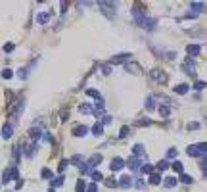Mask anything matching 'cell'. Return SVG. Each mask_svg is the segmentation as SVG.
<instances>
[{
    "mask_svg": "<svg viewBox=\"0 0 207 192\" xmlns=\"http://www.w3.org/2000/svg\"><path fill=\"white\" fill-rule=\"evenodd\" d=\"M188 156H198V158H203L205 156V142H200V144H192V146H188Z\"/></svg>",
    "mask_w": 207,
    "mask_h": 192,
    "instance_id": "cell-1",
    "label": "cell"
},
{
    "mask_svg": "<svg viewBox=\"0 0 207 192\" xmlns=\"http://www.w3.org/2000/svg\"><path fill=\"white\" fill-rule=\"evenodd\" d=\"M150 75H152V79L155 81V83H167V75H165L163 71H159V69H153Z\"/></svg>",
    "mask_w": 207,
    "mask_h": 192,
    "instance_id": "cell-2",
    "label": "cell"
},
{
    "mask_svg": "<svg viewBox=\"0 0 207 192\" xmlns=\"http://www.w3.org/2000/svg\"><path fill=\"white\" fill-rule=\"evenodd\" d=\"M123 167H125V160H123V158H113V160H111V165H109V169L117 173V171H121Z\"/></svg>",
    "mask_w": 207,
    "mask_h": 192,
    "instance_id": "cell-3",
    "label": "cell"
},
{
    "mask_svg": "<svg viewBox=\"0 0 207 192\" xmlns=\"http://www.w3.org/2000/svg\"><path fill=\"white\" fill-rule=\"evenodd\" d=\"M12 134H14V127H12V123H6L2 127V138H6V140H10Z\"/></svg>",
    "mask_w": 207,
    "mask_h": 192,
    "instance_id": "cell-4",
    "label": "cell"
},
{
    "mask_svg": "<svg viewBox=\"0 0 207 192\" xmlns=\"http://www.w3.org/2000/svg\"><path fill=\"white\" fill-rule=\"evenodd\" d=\"M86 133H88V127H86V125H77V127L73 129V137H84Z\"/></svg>",
    "mask_w": 207,
    "mask_h": 192,
    "instance_id": "cell-5",
    "label": "cell"
},
{
    "mask_svg": "<svg viewBox=\"0 0 207 192\" xmlns=\"http://www.w3.org/2000/svg\"><path fill=\"white\" fill-rule=\"evenodd\" d=\"M29 137L33 138V140H38V138H42V129H38V127H33L29 131Z\"/></svg>",
    "mask_w": 207,
    "mask_h": 192,
    "instance_id": "cell-6",
    "label": "cell"
},
{
    "mask_svg": "<svg viewBox=\"0 0 207 192\" xmlns=\"http://www.w3.org/2000/svg\"><path fill=\"white\" fill-rule=\"evenodd\" d=\"M100 161H102V156H100V154H94V156L86 161V167H90V169H92V167H94L96 163H100Z\"/></svg>",
    "mask_w": 207,
    "mask_h": 192,
    "instance_id": "cell-7",
    "label": "cell"
},
{
    "mask_svg": "<svg viewBox=\"0 0 207 192\" xmlns=\"http://www.w3.org/2000/svg\"><path fill=\"white\" fill-rule=\"evenodd\" d=\"M186 52H188V56H190V58H194V56H198V54H200V46H198V44H190V46L186 48Z\"/></svg>",
    "mask_w": 207,
    "mask_h": 192,
    "instance_id": "cell-8",
    "label": "cell"
},
{
    "mask_svg": "<svg viewBox=\"0 0 207 192\" xmlns=\"http://www.w3.org/2000/svg\"><path fill=\"white\" fill-rule=\"evenodd\" d=\"M131 183H132V179L129 177V175H125V177L119 179V183H117V185H121L123 188H129V186H131Z\"/></svg>",
    "mask_w": 207,
    "mask_h": 192,
    "instance_id": "cell-9",
    "label": "cell"
},
{
    "mask_svg": "<svg viewBox=\"0 0 207 192\" xmlns=\"http://www.w3.org/2000/svg\"><path fill=\"white\" fill-rule=\"evenodd\" d=\"M142 173H144V175H152L153 173V171H155V167H153L152 165V163H144V165H142Z\"/></svg>",
    "mask_w": 207,
    "mask_h": 192,
    "instance_id": "cell-10",
    "label": "cell"
},
{
    "mask_svg": "<svg viewBox=\"0 0 207 192\" xmlns=\"http://www.w3.org/2000/svg\"><path fill=\"white\" fill-rule=\"evenodd\" d=\"M132 154H134V156H136V158H140V156H144V146H142V144H136V146H134V148H132ZM134 156H132V158H134Z\"/></svg>",
    "mask_w": 207,
    "mask_h": 192,
    "instance_id": "cell-11",
    "label": "cell"
},
{
    "mask_svg": "<svg viewBox=\"0 0 207 192\" xmlns=\"http://www.w3.org/2000/svg\"><path fill=\"white\" fill-rule=\"evenodd\" d=\"M131 58V54H121V56H115V58L111 60V64H123V60H129Z\"/></svg>",
    "mask_w": 207,
    "mask_h": 192,
    "instance_id": "cell-12",
    "label": "cell"
},
{
    "mask_svg": "<svg viewBox=\"0 0 207 192\" xmlns=\"http://www.w3.org/2000/svg\"><path fill=\"white\" fill-rule=\"evenodd\" d=\"M129 167H131L132 171H136V169H140V161L136 160V158H131L129 160Z\"/></svg>",
    "mask_w": 207,
    "mask_h": 192,
    "instance_id": "cell-13",
    "label": "cell"
},
{
    "mask_svg": "<svg viewBox=\"0 0 207 192\" xmlns=\"http://www.w3.org/2000/svg\"><path fill=\"white\" fill-rule=\"evenodd\" d=\"M159 181H161V177L157 173H152V175H150V179H148L150 185H159Z\"/></svg>",
    "mask_w": 207,
    "mask_h": 192,
    "instance_id": "cell-14",
    "label": "cell"
},
{
    "mask_svg": "<svg viewBox=\"0 0 207 192\" xmlns=\"http://www.w3.org/2000/svg\"><path fill=\"white\" fill-rule=\"evenodd\" d=\"M186 91H188V85H178V87H174V92H176V94H186Z\"/></svg>",
    "mask_w": 207,
    "mask_h": 192,
    "instance_id": "cell-15",
    "label": "cell"
},
{
    "mask_svg": "<svg viewBox=\"0 0 207 192\" xmlns=\"http://www.w3.org/2000/svg\"><path fill=\"white\" fill-rule=\"evenodd\" d=\"M192 10H196V14H200V12L205 10V4H201V2H194V4H192Z\"/></svg>",
    "mask_w": 207,
    "mask_h": 192,
    "instance_id": "cell-16",
    "label": "cell"
},
{
    "mask_svg": "<svg viewBox=\"0 0 207 192\" xmlns=\"http://www.w3.org/2000/svg\"><path fill=\"white\" fill-rule=\"evenodd\" d=\"M86 94H88V96H92V98H96V100H102V96H100V92L96 91V88H88Z\"/></svg>",
    "mask_w": 207,
    "mask_h": 192,
    "instance_id": "cell-17",
    "label": "cell"
},
{
    "mask_svg": "<svg viewBox=\"0 0 207 192\" xmlns=\"http://www.w3.org/2000/svg\"><path fill=\"white\" fill-rule=\"evenodd\" d=\"M146 110H148V112L155 110V102H153V98H146Z\"/></svg>",
    "mask_w": 207,
    "mask_h": 192,
    "instance_id": "cell-18",
    "label": "cell"
},
{
    "mask_svg": "<svg viewBox=\"0 0 207 192\" xmlns=\"http://www.w3.org/2000/svg\"><path fill=\"white\" fill-rule=\"evenodd\" d=\"M165 169H169V161L167 160H161L159 163H157V171H165Z\"/></svg>",
    "mask_w": 207,
    "mask_h": 192,
    "instance_id": "cell-19",
    "label": "cell"
},
{
    "mask_svg": "<svg viewBox=\"0 0 207 192\" xmlns=\"http://www.w3.org/2000/svg\"><path fill=\"white\" fill-rule=\"evenodd\" d=\"M92 108H94V106H90V104H83V106H81V113H92Z\"/></svg>",
    "mask_w": 207,
    "mask_h": 192,
    "instance_id": "cell-20",
    "label": "cell"
},
{
    "mask_svg": "<svg viewBox=\"0 0 207 192\" xmlns=\"http://www.w3.org/2000/svg\"><path fill=\"white\" fill-rule=\"evenodd\" d=\"M174 185H176V179H173V177H167V179H165V186H167V188H173Z\"/></svg>",
    "mask_w": 207,
    "mask_h": 192,
    "instance_id": "cell-21",
    "label": "cell"
},
{
    "mask_svg": "<svg viewBox=\"0 0 207 192\" xmlns=\"http://www.w3.org/2000/svg\"><path fill=\"white\" fill-rule=\"evenodd\" d=\"M173 169L176 171V173H182V171H184V165H182V161H174V163H173Z\"/></svg>",
    "mask_w": 207,
    "mask_h": 192,
    "instance_id": "cell-22",
    "label": "cell"
},
{
    "mask_svg": "<svg viewBox=\"0 0 207 192\" xmlns=\"http://www.w3.org/2000/svg\"><path fill=\"white\" fill-rule=\"evenodd\" d=\"M62 183H63V175H60L58 179H52V186H54V188L56 186H62Z\"/></svg>",
    "mask_w": 207,
    "mask_h": 192,
    "instance_id": "cell-23",
    "label": "cell"
},
{
    "mask_svg": "<svg viewBox=\"0 0 207 192\" xmlns=\"http://www.w3.org/2000/svg\"><path fill=\"white\" fill-rule=\"evenodd\" d=\"M36 21H38L40 25H42V23H46L48 21V14H38V15H36Z\"/></svg>",
    "mask_w": 207,
    "mask_h": 192,
    "instance_id": "cell-24",
    "label": "cell"
},
{
    "mask_svg": "<svg viewBox=\"0 0 207 192\" xmlns=\"http://www.w3.org/2000/svg\"><path fill=\"white\" fill-rule=\"evenodd\" d=\"M159 113H161V115H163V117H167L169 113H171V110H169L167 106H159Z\"/></svg>",
    "mask_w": 207,
    "mask_h": 192,
    "instance_id": "cell-25",
    "label": "cell"
},
{
    "mask_svg": "<svg viewBox=\"0 0 207 192\" xmlns=\"http://www.w3.org/2000/svg\"><path fill=\"white\" fill-rule=\"evenodd\" d=\"M102 131H104V127H102V125H94V129H92V133H94L96 134V137H100V134H102Z\"/></svg>",
    "mask_w": 207,
    "mask_h": 192,
    "instance_id": "cell-26",
    "label": "cell"
},
{
    "mask_svg": "<svg viewBox=\"0 0 207 192\" xmlns=\"http://www.w3.org/2000/svg\"><path fill=\"white\" fill-rule=\"evenodd\" d=\"M2 77H4V79H12V77H14V71H12V69H4Z\"/></svg>",
    "mask_w": 207,
    "mask_h": 192,
    "instance_id": "cell-27",
    "label": "cell"
},
{
    "mask_svg": "<svg viewBox=\"0 0 207 192\" xmlns=\"http://www.w3.org/2000/svg\"><path fill=\"white\" fill-rule=\"evenodd\" d=\"M180 181L186 183V185H192V177H188V175H184V173H180Z\"/></svg>",
    "mask_w": 207,
    "mask_h": 192,
    "instance_id": "cell-28",
    "label": "cell"
},
{
    "mask_svg": "<svg viewBox=\"0 0 207 192\" xmlns=\"http://www.w3.org/2000/svg\"><path fill=\"white\" fill-rule=\"evenodd\" d=\"M167 158H169V160L176 158V148H169V150H167Z\"/></svg>",
    "mask_w": 207,
    "mask_h": 192,
    "instance_id": "cell-29",
    "label": "cell"
},
{
    "mask_svg": "<svg viewBox=\"0 0 207 192\" xmlns=\"http://www.w3.org/2000/svg\"><path fill=\"white\" fill-rule=\"evenodd\" d=\"M40 175H42L44 179H52V171L50 169H42V171H40Z\"/></svg>",
    "mask_w": 207,
    "mask_h": 192,
    "instance_id": "cell-30",
    "label": "cell"
},
{
    "mask_svg": "<svg viewBox=\"0 0 207 192\" xmlns=\"http://www.w3.org/2000/svg\"><path fill=\"white\" fill-rule=\"evenodd\" d=\"M92 181H100V179H102V173H100V171H92Z\"/></svg>",
    "mask_w": 207,
    "mask_h": 192,
    "instance_id": "cell-31",
    "label": "cell"
},
{
    "mask_svg": "<svg viewBox=\"0 0 207 192\" xmlns=\"http://www.w3.org/2000/svg\"><path fill=\"white\" fill-rule=\"evenodd\" d=\"M12 179H10V169H6L4 171V177H2V183H10Z\"/></svg>",
    "mask_w": 207,
    "mask_h": 192,
    "instance_id": "cell-32",
    "label": "cell"
},
{
    "mask_svg": "<svg viewBox=\"0 0 207 192\" xmlns=\"http://www.w3.org/2000/svg\"><path fill=\"white\" fill-rule=\"evenodd\" d=\"M105 185H107L109 188H113V186H117V181H115V179H107V181H105Z\"/></svg>",
    "mask_w": 207,
    "mask_h": 192,
    "instance_id": "cell-33",
    "label": "cell"
},
{
    "mask_svg": "<svg viewBox=\"0 0 207 192\" xmlns=\"http://www.w3.org/2000/svg\"><path fill=\"white\" fill-rule=\"evenodd\" d=\"M102 71L105 73V75H109V73H111V65H109V64H105V65H102Z\"/></svg>",
    "mask_w": 207,
    "mask_h": 192,
    "instance_id": "cell-34",
    "label": "cell"
},
{
    "mask_svg": "<svg viewBox=\"0 0 207 192\" xmlns=\"http://www.w3.org/2000/svg\"><path fill=\"white\" fill-rule=\"evenodd\" d=\"M77 192H84V181L77 183Z\"/></svg>",
    "mask_w": 207,
    "mask_h": 192,
    "instance_id": "cell-35",
    "label": "cell"
},
{
    "mask_svg": "<svg viewBox=\"0 0 207 192\" xmlns=\"http://www.w3.org/2000/svg\"><path fill=\"white\" fill-rule=\"evenodd\" d=\"M84 190H86V192H98V186L92 183V185H88V188H84Z\"/></svg>",
    "mask_w": 207,
    "mask_h": 192,
    "instance_id": "cell-36",
    "label": "cell"
},
{
    "mask_svg": "<svg viewBox=\"0 0 207 192\" xmlns=\"http://www.w3.org/2000/svg\"><path fill=\"white\" fill-rule=\"evenodd\" d=\"M194 87H196L198 91H203V88H205V83H203V81H198V83L194 85Z\"/></svg>",
    "mask_w": 207,
    "mask_h": 192,
    "instance_id": "cell-37",
    "label": "cell"
},
{
    "mask_svg": "<svg viewBox=\"0 0 207 192\" xmlns=\"http://www.w3.org/2000/svg\"><path fill=\"white\" fill-rule=\"evenodd\" d=\"M12 50H14V44H12V42H6V44H4V52H12Z\"/></svg>",
    "mask_w": 207,
    "mask_h": 192,
    "instance_id": "cell-38",
    "label": "cell"
},
{
    "mask_svg": "<svg viewBox=\"0 0 207 192\" xmlns=\"http://www.w3.org/2000/svg\"><path fill=\"white\" fill-rule=\"evenodd\" d=\"M60 115H62V121H65L67 117H69V112H67V110H62V112H60Z\"/></svg>",
    "mask_w": 207,
    "mask_h": 192,
    "instance_id": "cell-39",
    "label": "cell"
},
{
    "mask_svg": "<svg viewBox=\"0 0 207 192\" xmlns=\"http://www.w3.org/2000/svg\"><path fill=\"white\" fill-rule=\"evenodd\" d=\"M127 134H129V127H123V129H121V133H119V138L127 137Z\"/></svg>",
    "mask_w": 207,
    "mask_h": 192,
    "instance_id": "cell-40",
    "label": "cell"
},
{
    "mask_svg": "<svg viewBox=\"0 0 207 192\" xmlns=\"http://www.w3.org/2000/svg\"><path fill=\"white\" fill-rule=\"evenodd\" d=\"M17 75H19V77H21V79H25V75H27V71H25V69H19V71H17Z\"/></svg>",
    "mask_w": 207,
    "mask_h": 192,
    "instance_id": "cell-41",
    "label": "cell"
},
{
    "mask_svg": "<svg viewBox=\"0 0 207 192\" xmlns=\"http://www.w3.org/2000/svg\"><path fill=\"white\" fill-rule=\"evenodd\" d=\"M65 167H67V161H65V160H63L62 163H60V169H58V171H63V169H65Z\"/></svg>",
    "mask_w": 207,
    "mask_h": 192,
    "instance_id": "cell-42",
    "label": "cell"
},
{
    "mask_svg": "<svg viewBox=\"0 0 207 192\" xmlns=\"http://www.w3.org/2000/svg\"><path fill=\"white\" fill-rule=\"evenodd\" d=\"M136 186H138V188H144L146 183H144V181H136Z\"/></svg>",
    "mask_w": 207,
    "mask_h": 192,
    "instance_id": "cell-43",
    "label": "cell"
}]
</instances>
